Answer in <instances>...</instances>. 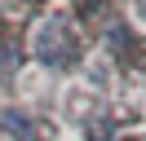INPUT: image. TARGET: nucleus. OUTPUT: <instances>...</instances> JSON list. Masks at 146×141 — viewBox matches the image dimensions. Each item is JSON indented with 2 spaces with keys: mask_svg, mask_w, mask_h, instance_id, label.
<instances>
[{
  "mask_svg": "<svg viewBox=\"0 0 146 141\" xmlns=\"http://www.w3.org/2000/svg\"><path fill=\"white\" fill-rule=\"evenodd\" d=\"M36 57L44 66H66L75 57V31L66 18H44L36 26Z\"/></svg>",
  "mask_w": 146,
  "mask_h": 141,
  "instance_id": "nucleus-1",
  "label": "nucleus"
},
{
  "mask_svg": "<svg viewBox=\"0 0 146 141\" xmlns=\"http://www.w3.org/2000/svg\"><path fill=\"white\" fill-rule=\"evenodd\" d=\"M5 128H9V132H13V137H31V123H27V119H22V115H18V110H9V119H5Z\"/></svg>",
  "mask_w": 146,
  "mask_h": 141,
  "instance_id": "nucleus-2",
  "label": "nucleus"
},
{
  "mask_svg": "<svg viewBox=\"0 0 146 141\" xmlns=\"http://www.w3.org/2000/svg\"><path fill=\"white\" fill-rule=\"evenodd\" d=\"M137 18H142V22H146V0H137Z\"/></svg>",
  "mask_w": 146,
  "mask_h": 141,
  "instance_id": "nucleus-3",
  "label": "nucleus"
}]
</instances>
